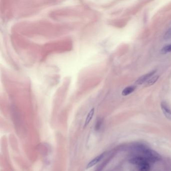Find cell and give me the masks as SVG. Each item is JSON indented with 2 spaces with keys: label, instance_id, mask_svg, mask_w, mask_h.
I'll return each instance as SVG.
<instances>
[{
  "label": "cell",
  "instance_id": "obj_1",
  "mask_svg": "<svg viewBox=\"0 0 171 171\" xmlns=\"http://www.w3.org/2000/svg\"><path fill=\"white\" fill-rule=\"evenodd\" d=\"M144 154H146V158L148 159L149 162H155L159 161L162 159V156L153 149H147L144 151Z\"/></svg>",
  "mask_w": 171,
  "mask_h": 171
},
{
  "label": "cell",
  "instance_id": "obj_6",
  "mask_svg": "<svg viewBox=\"0 0 171 171\" xmlns=\"http://www.w3.org/2000/svg\"><path fill=\"white\" fill-rule=\"evenodd\" d=\"M94 108H93L92 109H91L90 111L88 112V114H87V116H86V121H85V123H84V126H83V128H85L88 126V124H89V123L91 122V121L93 116V115H94Z\"/></svg>",
  "mask_w": 171,
  "mask_h": 171
},
{
  "label": "cell",
  "instance_id": "obj_9",
  "mask_svg": "<svg viewBox=\"0 0 171 171\" xmlns=\"http://www.w3.org/2000/svg\"><path fill=\"white\" fill-rule=\"evenodd\" d=\"M138 168L139 171H149L151 167L149 166V163H145L144 164L139 166Z\"/></svg>",
  "mask_w": 171,
  "mask_h": 171
},
{
  "label": "cell",
  "instance_id": "obj_2",
  "mask_svg": "<svg viewBox=\"0 0 171 171\" xmlns=\"http://www.w3.org/2000/svg\"><path fill=\"white\" fill-rule=\"evenodd\" d=\"M156 72V70H154L151 72H149L147 74H144V75L142 76L137 79V80L136 81V84H138V85H142V84H144L151 78L152 76L154 75Z\"/></svg>",
  "mask_w": 171,
  "mask_h": 171
},
{
  "label": "cell",
  "instance_id": "obj_4",
  "mask_svg": "<svg viewBox=\"0 0 171 171\" xmlns=\"http://www.w3.org/2000/svg\"><path fill=\"white\" fill-rule=\"evenodd\" d=\"M161 109L167 119L171 121V111L165 102H162L161 104Z\"/></svg>",
  "mask_w": 171,
  "mask_h": 171
},
{
  "label": "cell",
  "instance_id": "obj_5",
  "mask_svg": "<svg viewBox=\"0 0 171 171\" xmlns=\"http://www.w3.org/2000/svg\"><path fill=\"white\" fill-rule=\"evenodd\" d=\"M104 153L101 154L99 156H98L96 158H94L92 160L91 162H89L86 166V169H89V168H91L93 166H94V165H96V164H97V163L102 160L103 157H104Z\"/></svg>",
  "mask_w": 171,
  "mask_h": 171
},
{
  "label": "cell",
  "instance_id": "obj_8",
  "mask_svg": "<svg viewBox=\"0 0 171 171\" xmlns=\"http://www.w3.org/2000/svg\"><path fill=\"white\" fill-rule=\"evenodd\" d=\"M159 78V75H156L151 77V78L148 81H147L144 83L145 87H149V86H153L157 81Z\"/></svg>",
  "mask_w": 171,
  "mask_h": 171
},
{
  "label": "cell",
  "instance_id": "obj_3",
  "mask_svg": "<svg viewBox=\"0 0 171 171\" xmlns=\"http://www.w3.org/2000/svg\"><path fill=\"white\" fill-rule=\"evenodd\" d=\"M129 163L133 165L139 166L142 165L144 164L145 163H149V162L148 159L142 157H137L134 158H131L129 160Z\"/></svg>",
  "mask_w": 171,
  "mask_h": 171
},
{
  "label": "cell",
  "instance_id": "obj_7",
  "mask_svg": "<svg viewBox=\"0 0 171 171\" xmlns=\"http://www.w3.org/2000/svg\"><path fill=\"white\" fill-rule=\"evenodd\" d=\"M136 89V86H129L124 88L121 92V94L123 96H127L129 94H131Z\"/></svg>",
  "mask_w": 171,
  "mask_h": 171
},
{
  "label": "cell",
  "instance_id": "obj_10",
  "mask_svg": "<svg viewBox=\"0 0 171 171\" xmlns=\"http://www.w3.org/2000/svg\"><path fill=\"white\" fill-rule=\"evenodd\" d=\"M171 52V44L166 45L161 49V53L162 54H167Z\"/></svg>",
  "mask_w": 171,
  "mask_h": 171
},
{
  "label": "cell",
  "instance_id": "obj_11",
  "mask_svg": "<svg viewBox=\"0 0 171 171\" xmlns=\"http://www.w3.org/2000/svg\"><path fill=\"white\" fill-rule=\"evenodd\" d=\"M164 39L165 40H168L170 39H171V28L166 32L164 36Z\"/></svg>",
  "mask_w": 171,
  "mask_h": 171
}]
</instances>
